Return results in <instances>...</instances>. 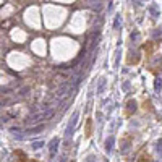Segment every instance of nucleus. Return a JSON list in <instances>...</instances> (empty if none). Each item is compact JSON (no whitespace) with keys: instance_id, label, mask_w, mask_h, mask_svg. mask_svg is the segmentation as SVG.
I'll return each mask as SVG.
<instances>
[{"instance_id":"obj_1","label":"nucleus","mask_w":162,"mask_h":162,"mask_svg":"<svg viewBox=\"0 0 162 162\" xmlns=\"http://www.w3.org/2000/svg\"><path fill=\"white\" fill-rule=\"evenodd\" d=\"M15 156H18V160H16V162H26V156H24V152L16 151V152H15Z\"/></svg>"},{"instance_id":"obj_2","label":"nucleus","mask_w":162,"mask_h":162,"mask_svg":"<svg viewBox=\"0 0 162 162\" xmlns=\"http://www.w3.org/2000/svg\"><path fill=\"white\" fill-rule=\"evenodd\" d=\"M89 135H91V118L86 123V136H89Z\"/></svg>"}]
</instances>
